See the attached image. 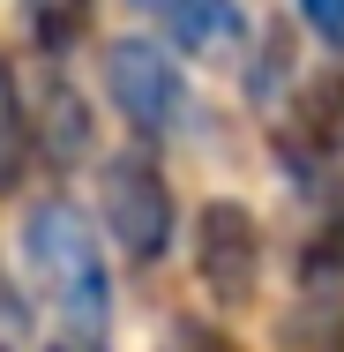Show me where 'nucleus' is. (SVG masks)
I'll return each instance as SVG.
<instances>
[{
	"instance_id": "6",
	"label": "nucleus",
	"mask_w": 344,
	"mask_h": 352,
	"mask_svg": "<svg viewBox=\"0 0 344 352\" xmlns=\"http://www.w3.org/2000/svg\"><path fill=\"white\" fill-rule=\"evenodd\" d=\"M30 128H38V165L75 173L90 150H98V120H90V98L60 60H45L30 82Z\"/></svg>"
},
{
	"instance_id": "2",
	"label": "nucleus",
	"mask_w": 344,
	"mask_h": 352,
	"mask_svg": "<svg viewBox=\"0 0 344 352\" xmlns=\"http://www.w3.org/2000/svg\"><path fill=\"white\" fill-rule=\"evenodd\" d=\"M98 225L135 278L165 270V255L180 248V195L150 142H120L113 157H98Z\"/></svg>"
},
{
	"instance_id": "4",
	"label": "nucleus",
	"mask_w": 344,
	"mask_h": 352,
	"mask_svg": "<svg viewBox=\"0 0 344 352\" xmlns=\"http://www.w3.org/2000/svg\"><path fill=\"white\" fill-rule=\"evenodd\" d=\"M187 270H195V292H203L209 315L262 307V285H270V232H262V217L240 195H209L203 210L187 217Z\"/></svg>"
},
{
	"instance_id": "12",
	"label": "nucleus",
	"mask_w": 344,
	"mask_h": 352,
	"mask_svg": "<svg viewBox=\"0 0 344 352\" xmlns=\"http://www.w3.org/2000/svg\"><path fill=\"white\" fill-rule=\"evenodd\" d=\"M247 105L270 113V120L292 105V38L284 30H262L255 53H247Z\"/></svg>"
},
{
	"instance_id": "10",
	"label": "nucleus",
	"mask_w": 344,
	"mask_h": 352,
	"mask_svg": "<svg viewBox=\"0 0 344 352\" xmlns=\"http://www.w3.org/2000/svg\"><path fill=\"white\" fill-rule=\"evenodd\" d=\"M277 352H344V300H292L277 315Z\"/></svg>"
},
{
	"instance_id": "9",
	"label": "nucleus",
	"mask_w": 344,
	"mask_h": 352,
	"mask_svg": "<svg viewBox=\"0 0 344 352\" xmlns=\"http://www.w3.org/2000/svg\"><path fill=\"white\" fill-rule=\"evenodd\" d=\"M38 173V128H30V90L0 60V195H23V180Z\"/></svg>"
},
{
	"instance_id": "8",
	"label": "nucleus",
	"mask_w": 344,
	"mask_h": 352,
	"mask_svg": "<svg viewBox=\"0 0 344 352\" xmlns=\"http://www.w3.org/2000/svg\"><path fill=\"white\" fill-rule=\"evenodd\" d=\"M292 300H344V195L322 203L299 255H292Z\"/></svg>"
},
{
	"instance_id": "14",
	"label": "nucleus",
	"mask_w": 344,
	"mask_h": 352,
	"mask_svg": "<svg viewBox=\"0 0 344 352\" xmlns=\"http://www.w3.org/2000/svg\"><path fill=\"white\" fill-rule=\"evenodd\" d=\"M299 8V30L330 53V60H344V0H292Z\"/></svg>"
},
{
	"instance_id": "5",
	"label": "nucleus",
	"mask_w": 344,
	"mask_h": 352,
	"mask_svg": "<svg viewBox=\"0 0 344 352\" xmlns=\"http://www.w3.org/2000/svg\"><path fill=\"white\" fill-rule=\"evenodd\" d=\"M284 180L322 210L344 195V68H322L292 90V105L270 120Z\"/></svg>"
},
{
	"instance_id": "1",
	"label": "nucleus",
	"mask_w": 344,
	"mask_h": 352,
	"mask_svg": "<svg viewBox=\"0 0 344 352\" xmlns=\"http://www.w3.org/2000/svg\"><path fill=\"white\" fill-rule=\"evenodd\" d=\"M15 255H23L30 300L53 315V338L113 345V322H120L113 240H105V225L82 210L75 195H38V203H23Z\"/></svg>"
},
{
	"instance_id": "13",
	"label": "nucleus",
	"mask_w": 344,
	"mask_h": 352,
	"mask_svg": "<svg viewBox=\"0 0 344 352\" xmlns=\"http://www.w3.org/2000/svg\"><path fill=\"white\" fill-rule=\"evenodd\" d=\"M150 352H240V338L225 330V315H172Z\"/></svg>"
},
{
	"instance_id": "3",
	"label": "nucleus",
	"mask_w": 344,
	"mask_h": 352,
	"mask_svg": "<svg viewBox=\"0 0 344 352\" xmlns=\"http://www.w3.org/2000/svg\"><path fill=\"white\" fill-rule=\"evenodd\" d=\"M105 105L128 120V142H150V150L203 135V98L180 68V53L165 38H142V30L105 45Z\"/></svg>"
},
{
	"instance_id": "7",
	"label": "nucleus",
	"mask_w": 344,
	"mask_h": 352,
	"mask_svg": "<svg viewBox=\"0 0 344 352\" xmlns=\"http://www.w3.org/2000/svg\"><path fill=\"white\" fill-rule=\"evenodd\" d=\"M142 23L172 45V53H187V60H209V53H232L240 38H247V15H240V0H128Z\"/></svg>"
},
{
	"instance_id": "11",
	"label": "nucleus",
	"mask_w": 344,
	"mask_h": 352,
	"mask_svg": "<svg viewBox=\"0 0 344 352\" xmlns=\"http://www.w3.org/2000/svg\"><path fill=\"white\" fill-rule=\"evenodd\" d=\"M90 8L98 0H23V30L38 45V60H68L90 30Z\"/></svg>"
}]
</instances>
